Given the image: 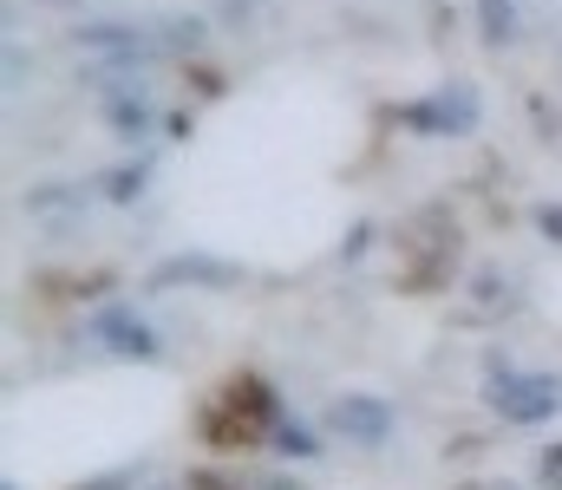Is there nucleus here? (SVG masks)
<instances>
[{"mask_svg":"<svg viewBox=\"0 0 562 490\" xmlns=\"http://www.w3.org/2000/svg\"><path fill=\"white\" fill-rule=\"evenodd\" d=\"M276 432V392L256 379V373H236L216 386V399L203 406V438L216 452H249Z\"/></svg>","mask_w":562,"mask_h":490,"instance_id":"1","label":"nucleus"},{"mask_svg":"<svg viewBox=\"0 0 562 490\" xmlns=\"http://www.w3.org/2000/svg\"><path fill=\"white\" fill-rule=\"evenodd\" d=\"M491 406H497L504 419H517V425H537V419L557 412V386L537 379V373H510V366H497V373H491Z\"/></svg>","mask_w":562,"mask_h":490,"instance_id":"2","label":"nucleus"},{"mask_svg":"<svg viewBox=\"0 0 562 490\" xmlns=\"http://www.w3.org/2000/svg\"><path fill=\"white\" fill-rule=\"evenodd\" d=\"M86 340H92L99 353H132V360H150V353H157V333H150L138 315H125V308L99 315V321L86 327Z\"/></svg>","mask_w":562,"mask_h":490,"instance_id":"3","label":"nucleus"},{"mask_svg":"<svg viewBox=\"0 0 562 490\" xmlns=\"http://www.w3.org/2000/svg\"><path fill=\"white\" fill-rule=\"evenodd\" d=\"M406 118H413L419 132H471V125H477V105H471V92H464V86H451V92H438V99L413 105Z\"/></svg>","mask_w":562,"mask_h":490,"instance_id":"4","label":"nucleus"},{"mask_svg":"<svg viewBox=\"0 0 562 490\" xmlns=\"http://www.w3.org/2000/svg\"><path fill=\"white\" fill-rule=\"evenodd\" d=\"M334 425H347V432H360V438H386L393 412L373 406V399H340V406H334Z\"/></svg>","mask_w":562,"mask_h":490,"instance_id":"5","label":"nucleus"},{"mask_svg":"<svg viewBox=\"0 0 562 490\" xmlns=\"http://www.w3.org/2000/svg\"><path fill=\"white\" fill-rule=\"evenodd\" d=\"M484 13H491V39H510V0H484Z\"/></svg>","mask_w":562,"mask_h":490,"instance_id":"6","label":"nucleus"}]
</instances>
